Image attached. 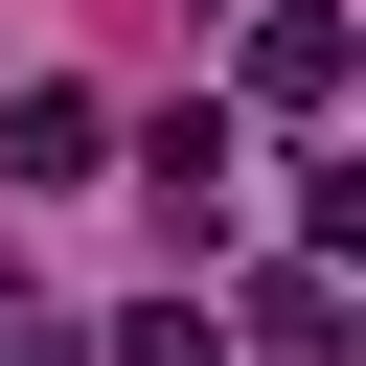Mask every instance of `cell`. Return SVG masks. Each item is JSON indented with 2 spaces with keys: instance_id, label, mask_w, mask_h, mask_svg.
Returning a JSON list of instances; mask_svg holds the SVG:
<instances>
[{
  "instance_id": "cell-4",
  "label": "cell",
  "mask_w": 366,
  "mask_h": 366,
  "mask_svg": "<svg viewBox=\"0 0 366 366\" xmlns=\"http://www.w3.org/2000/svg\"><path fill=\"white\" fill-rule=\"evenodd\" d=\"M92 160H114V114H92L69 69H46V92H0V183H92Z\"/></svg>"
},
{
  "instance_id": "cell-1",
  "label": "cell",
  "mask_w": 366,
  "mask_h": 366,
  "mask_svg": "<svg viewBox=\"0 0 366 366\" xmlns=\"http://www.w3.org/2000/svg\"><path fill=\"white\" fill-rule=\"evenodd\" d=\"M229 114L320 137V114H343V0H252V46H229Z\"/></svg>"
},
{
  "instance_id": "cell-5",
  "label": "cell",
  "mask_w": 366,
  "mask_h": 366,
  "mask_svg": "<svg viewBox=\"0 0 366 366\" xmlns=\"http://www.w3.org/2000/svg\"><path fill=\"white\" fill-rule=\"evenodd\" d=\"M92 366H229V320H206V297H137V320H114Z\"/></svg>"
},
{
  "instance_id": "cell-2",
  "label": "cell",
  "mask_w": 366,
  "mask_h": 366,
  "mask_svg": "<svg viewBox=\"0 0 366 366\" xmlns=\"http://www.w3.org/2000/svg\"><path fill=\"white\" fill-rule=\"evenodd\" d=\"M137 183H160V229L206 252V229H229V183H252V114H229V92H160V114H137Z\"/></svg>"
},
{
  "instance_id": "cell-3",
  "label": "cell",
  "mask_w": 366,
  "mask_h": 366,
  "mask_svg": "<svg viewBox=\"0 0 366 366\" xmlns=\"http://www.w3.org/2000/svg\"><path fill=\"white\" fill-rule=\"evenodd\" d=\"M343 343H366V274H343V252H274L252 320H229V366H343Z\"/></svg>"
},
{
  "instance_id": "cell-6",
  "label": "cell",
  "mask_w": 366,
  "mask_h": 366,
  "mask_svg": "<svg viewBox=\"0 0 366 366\" xmlns=\"http://www.w3.org/2000/svg\"><path fill=\"white\" fill-rule=\"evenodd\" d=\"M0 366H92V320H23V297H0Z\"/></svg>"
}]
</instances>
